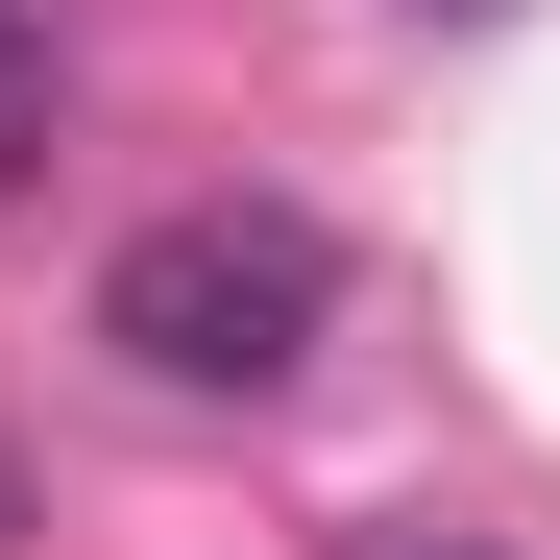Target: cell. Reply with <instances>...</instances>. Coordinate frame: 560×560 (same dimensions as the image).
Masks as SVG:
<instances>
[{"label": "cell", "mask_w": 560, "mask_h": 560, "mask_svg": "<svg viewBox=\"0 0 560 560\" xmlns=\"http://www.w3.org/2000/svg\"><path fill=\"white\" fill-rule=\"evenodd\" d=\"M0 536H25V488H0Z\"/></svg>", "instance_id": "cell-5"}, {"label": "cell", "mask_w": 560, "mask_h": 560, "mask_svg": "<svg viewBox=\"0 0 560 560\" xmlns=\"http://www.w3.org/2000/svg\"><path fill=\"white\" fill-rule=\"evenodd\" d=\"M317 317H341V244L293 196H171V220L98 244V341L147 365V390H293Z\"/></svg>", "instance_id": "cell-1"}, {"label": "cell", "mask_w": 560, "mask_h": 560, "mask_svg": "<svg viewBox=\"0 0 560 560\" xmlns=\"http://www.w3.org/2000/svg\"><path fill=\"white\" fill-rule=\"evenodd\" d=\"M25 147H49V25L0 0V171H25Z\"/></svg>", "instance_id": "cell-2"}, {"label": "cell", "mask_w": 560, "mask_h": 560, "mask_svg": "<svg viewBox=\"0 0 560 560\" xmlns=\"http://www.w3.org/2000/svg\"><path fill=\"white\" fill-rule=\"evenodd\" d=\"M317 560H512V536H439V512H365V536H317Z\"/></svg>", "instance_id": "cell-3"}, {"label": "cell", "mask_w": 560, "mask_h": 560, "mask_svg": "<svg viewBox=\"0 0 560 560\" xmlns=\"http://www.w3.org/2000/svg\"><path fill=\"white\" fill-rule=\"evenodd\" d=\"M439 25H512V0H439Z\"/></svg>", "instance_id": "cell-4"}]
</instances>
